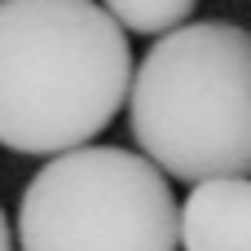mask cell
<instances>
[{
	"label": "cell",
	"instance_id": "6da1fadb",
	"mask_svg": "<svg viewBox=\"0 0 251 251\" xmlns=\"http://www.w3.org/2000/svg\"><path fill=\"white\" fill-rule=\"evenodd\" d=\"M132 84L124 26L93 0H0V146L57 159L93 146Z\"/></svg>",
	"mask_w": 251,
	"mask_h": 251
},
{
	"label": "cell",
	"instance_id": "7a4b0ae2",
	"mask_svg": "<svg viewBox=\"0 0 251 251\" xmlns=\"http://www.w3.org/2000/svg\"><path fill=\"white\" fill-rule=\"evenodd\" d=\"M128 119L163 176H251V31L238 22H185L132 71Z\"/></svg>",
	"mask_w": 251,
	"mask_h": 251
},
{
	"label": "cell",
	"instance_id": "3957f363",
	"mask_svg": "<svg viewBox=\"0 0 251 251\" xmlns=\"http://www.w3.org/2000/svg\"><path fill=\"white\" fill-rule=\"evenodd\" d=\"M168 176L119 146L49 159L18 203V251H176Z\"/></svg>",
	"mask_w": 251,
	"mask_h": 251
},
{
	"label": "cell",
	"instance_id": "277c9868",
	"mask_svg": "<svg viewBox=\"0 0 251 251\" xmlns=\"http://www.w3.org/2000/svg\"><path fill=\"white\" fill-rule=\"evenodd\" d=\"M176 243L185 251H251V176L199 181L176 207Z\"/></svg>",
	"mask_w": 251,
	"mask_h": 251
},
{
	"label": "cell",
	"instance_id": "5b68a950",
	"mask_svg": "<svg viewBox=\"0 0 251 251\" xmlns=\"http://www.w3.org/2000/svg\"><path fill=\"white\" fill-rule=\"evenodd\" d=\"M101 9L124 26V35L128 31H137V35H168V31L190 22L199 0H101Z\"/></svg>",
	"mask_w": 251,
	"mask_h": 251
},
{
	"label": "cell",
	"instance_id": "8992f818",
	"mask_svg": "<svg viewBox=\"0 0 251 251\" xmlns=\"http://www.w3.org/2000/svg\"><path fill=\"white\" fill-rule=\"evenodd\" d=\"M0 251H13V234H9V216L0 207Z\"/></svg>",
	"mask_w": 251,
	"mask_h": 251
}]
</instances>
